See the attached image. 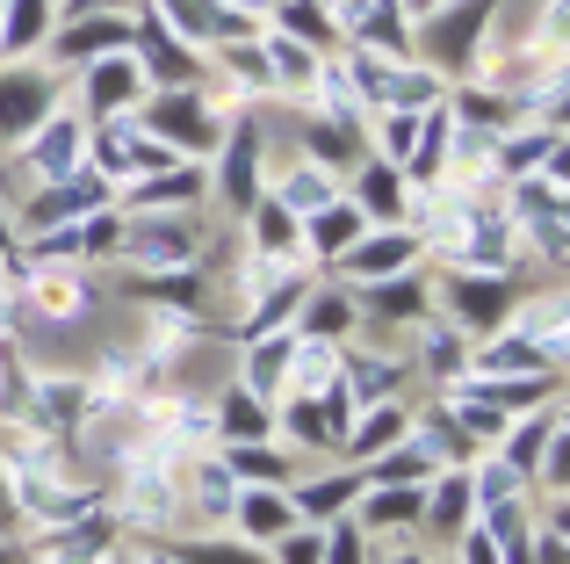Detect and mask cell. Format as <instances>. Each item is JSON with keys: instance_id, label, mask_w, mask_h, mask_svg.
Returning <instances> with one entry per match:
<instances>
[{"instance_id": "8d00e7d4", "label": "cell", "mask_w": 570, "mask_h": 564, "mask_svg": "<svg viewBox=\"0 0 570 564\" xmlns=\"http://www.w3.org/2000/svg\"><path fill=\"white\" fill-rule=\"evenodd\" d=\"M153 564H174V557H153Z\"/></svg>"}, {"instance_id": "d4e9b609", "label": "cell", "mask_w": 570, "mask_h": 564, "mask_svg": "<svg viewBox=\"0 0 570 564\" xmlns=\"http://www.w3.org/2000/svg\"><path fill=\"white\" fill-rule=\"evenodd\" d=\"M261 246H289V211H282V203L261 211Z\"/></svg>"}, {"instance_id": "e575fe53", "label": "cell", "mask_w": 570, "mask_h": 564, "mask_svg": "<svg viewBox=\"0 0 570 564\" xmlns=\"http://www.w3.org/2000/svg\"><path fill=\"white\" fill-rule=\"evenodd\" d=\"M426 8H433V0H412V14H426Z\"/></svg>"}, {"instance_id": "9c48e42d", "label": "cell", "mask_w": 570, "mask_h": 564, "mask_svg": "<svg viewBox=\"0 0 570 564\" xmlns=\"http://www.w3.org/2000/svg\"><path fill=\"white\" fill-rule=\"evenodd\" d=\"M224 427H232V435H267L275 412L261 406V391H232V398H224Z\"/></svg>"}, {"instance_id": "4316f807", "label": "cell", "mask_w": 570, "mask_h": 564, "mask_svg": "<svg viewBox=\"0 0 570 564\" xmlns=\"http://www.w3.org/2000/svg\"><path fill=\"white\" fill-rule=\"evenodd\" d=\"M181 564H261L253 551H224V543H209V551H188Z\"/></svg>"}, {"instance_id": "e0dca14e", "label": "cell", "mask_w": 570, "mask_h": 564, "mask_svg": "<svg viewBox=\"0 0 570 564\" xmlns=\"http://www.w3.org/2000/svg\"><path fill=\"white\" fill-rule=\"evenodd\" d=\"M476 362H484V377H491V369H534L542 348H534V340H499V348H484Z\"/></svg>"}, {"instance_id": "5bb4252c", "label": "cell", "mask_w": 570, "mask_h": 564, "mask_svg": "<svg viewBox=\"0 0 570 564\" xmlns=\"http://www.w3.org/2000/svg\"><path fill=\"white\" fill-rule=\"evenodd\" d=\"M362 211L397 217V167H368V174H362Z\"/></svg>"}, {"instance_id": "30bf717a", "label": "cell", "mask_w": 570, "mask_h": 564, "mask_svg": "<svg viewBox=\"0 0 570 564\" xmlns=\"http://www.w3.org/2000/svg\"><path fill=\"white\" fill-rule=\"evenodd\" d=\"M130 87H138V66H130V58H101L95 66V109H116Z\"/></svg>"}, {"instance_id": "277c9868", "label": "cell", "mask_w": 570, "mask_h": 564, "mask_svg": "<svg viewBox=\"0 0 570 564\" xmlns=\"http://www.w3.org/2000/svg\"><path fill=\"white\" fill-rule=\"evenodd\" d=\"M238 522H246V536H261V543H282L296 528V507L282 493H253L246 507H238Z\"/></svg>"}, {"instance_id": "4dcf8cb0", "label": "cell", "mask_w": 570, "mask_h": 564, "mask_svg": "<svg viewBox=\"0 0 570 564\" xmlns=\"http://www.w3.org/2000/svg\"><path fill=\"white\" fill-rule=\"evenodd\" d=\"M390 383H397V377H390V369H383V362H376V369H368V362H362V369H354V391H390Z\"/></svg>"}, {"instance_id": "9a60e30c", "label": "cell", "mask_w": 570, "mask_h": 564, "mask_svg": "<svg viewBox=\"0 0 570 564\" xmlns=\"http://www.w3.org/2000/svg\"><path fill=\"white\" fill-rule=\"evenodd\" d=\"M232 470H238L246 485H282V470H289V464H282L275 449H238V456H232Z\"/></svg>"}, {"instance_id": "7c38bea8", "label": "cell", "mask_w": 570, "mask_h": 564, "mask_svg": "<svg viewBox=\"0 0 570 564\" xmlns=\"http://www.w3.org/2000/svg\"><path fill=\"white\" fill-rule=\"evenodd\" d=\"M325 203H333V188H325V174L296 167V174H289V188H282V211H325Z\"/></svg>"}, {"instance_id": "ac0fdd59", "label": "cell", "mask_w": 570, "mask_h": 564, "mask_svg": "<svg viewBox=\"0 0 570 564\" xmlns=\"http://www.w3.org/2000/svg\"><path fill=\"white\" fill-rule=\"evenodd\" d=\"M116 43H124V22H95V29H72V37L58 43V51L80 58V51H116Z\"/></svg>"}, {"instance_id": "1f68e13d", "label": "cell", "mask_w": 570, "mask_h": 564, "mask_svg": "<svg viewBox=\"0 0 570 564\" xmlns=\"http://www.w3.org/2000/svg\"><path fill=\"white\" fill-rule=\"evenodd\" d=\"M412 138H419V116H390V153H404Z\"/></svg>"}, {"instance_id": "4fadbf2b", "label": "cell", "mask_w": 570, "mask_h": 564, "mask_svg": "<svg viewBox=\"0 0 570 564\" xmlns=\"http://www.w3.org/2000/svg\"><path fill=\"white\" fill-rule=\"evenodd\" d=\"M404 435V406H376L362 427H354V449H383V441Z\"/></svg>"}, {"instance_id": "836d02e7", "label": "cell", "mask_w": 570, "mask_h": 564, "mask_svg": "<svg viewBox=\"0 0 570 564\" xmlns=\"http://www.w3.org/2000/svg\"><path fill=\"white\" fill-rule=\"evenodd\" d=\"M470 564H499V543H491V536H470Z\"/></svg>"}, {"instance_id": "2e32d148", "label": "cell", "mask_w": 570, "mask_h": 564, "mask_svg": "<svg viewBox=\"0 0 570 564\" xmlns=\"http://www.w3.org/2000/svg\"><path fill=\"white\" fill-rule=\"evenodd\" d=\"M224 182H232V203H253V130L232 138V167H224Z\"/></svg>"}, {"instance_id": "f1b7e54d", "label": "cell", "mask_w": 570, "mask_h": 564, "mask_svg": "<svg viewBox=\"0 0 570 564\" xmlns=\"http://www.w3.org/2000/svg\"><path fill=\"white\" fill-rule=\"evenodd\" d=\"M333 564H362V536H354V522H340V536H333Z\"/></svg>"}, {"instance_id": "6da1fadb", "label": "cell", "mask_w": 570, "mask_h": 564, "mask_svg": "<svg viewBox=\"0 0 570 564\" xmlns=\"http://www.w3.org/2000/svg\"><path fill=\"white\" fill-rule=\"evenodd\" d=\"M43 109H51V87L43 80H22V72L0 80V138H29L43 124Z\"/></svg>"}, {"instance_id": "603a6c76", "label": "cell", "mask_w": 570, "mask_h": 564, "mask_svg": "<svg viewBox=\"0 0 570 564\" xmlns=\"http://www.w3.org/2000/svg\"><path fill=\"white\" fill-rule=\"evenodd\" d=\"M419 507H426L419 493H383V499H368V522H412Z\"/></svg>"}, {"instance_id": "ba28073f", "label": "cell", "mask_w": 570, "mask_h": 564, "mask_svg": "<svg viewBox=\"0 0 570 564\" xmlns=\"http://www.w3.org/2000/svg\"><path fill=\"white\" fill-rule=\"evenodd\" d=\"M37 130H43V138L29 145V167H66L72 130H80V124H72V116H51V124H37Z\"/></svg>"}, {"instance_id": "7402d4cb", "label": "cell", "mask_w": 570, "mask_h": 564, "mask_svg": "<svg viewBox=\"0 0 570 564\" xmlns=\"http://www.w3.org/2000/svg\"><path fill=\"white\" fill-rule=\"evenodd\" d=\"M368 296H376V311H390V319H404V311H419V282H383V290H368Z\"/></svg>"}, {"instance_id": "8fae6325", "label": "cell", "mask_w": 570, "mask_h": 564, "mask_svg": "<svg viewBox=\"0 0 570 564\" xmlns=\"http://www.w3.org/2000/svg\"><path fill=\"white\" fill-rule=\"evenodd\" d=\"M404 254H412V240H404V232H383L376 246H347V269H376L383 275V269H397Z\"/></svg>"}, {"instance_id": "f546056e", "label": "cell", "mask_w": 570, "mask_h": 564, "mask_svg": "<svg viewBox=\"0 0 570 564\" xmlns=\"http://www.w3.org/2000/svg\"><path fill=\"white\" fill-rule=\"evenodd\" d=\"M275 58H282V72H289V80H311V72H318L304 51H296V43H275Z\"/></svg>"}, {"instance_id": "7a4b0ae2", "label": "cell", "mask_w": 570, "mask_h": 564, "mask_svg": "<svg viewBox=\"0 0 570 564\" xmlns=\"http://www.w3.org/2000/svg\"><path fill=\"white\" fill-rule=\"evenodd\" d=\"M153 124L167 130V138H181V145H203V153L217 145V116H209L195 95H167V101L153 109Z\"/></svg>"}, {"instance_id": "cb8c5ba5", "label": "cell", "mask_w": 570, "mask_h": 564, "mask_svg": "<svg viewBox=\"0 0 570 564\" xmlns=\"http://www.w3.org/2000/svg\"><path fill=\"white\" fill-rule=\"evenodd\" d=\"M195 188H203L195 174H159V182H145V203H188Z\"/></svg>"}, {"instance_id": "44dd1931", "label": "cell", "mask_w": 570, "mask_h": 564, "mask_svg": "<svg viewBox=\"0 0 570 564\" xmlns=\"http://www.w3.org/2000/svg\"><path fill=\"white\" fill-rule=\"evenodd\" d=\"M145 43H153V58H159V66H153V72H159V80H174V87H181V80H188V58H181V51H174V43H167V37H159V29H153V22H145Z\"/></svg>"}, {"instance_id": "8992f818", "label": "cell", "mask_w": 570, "mask_h": 564, "mask_svg": "<svg viewBox=\"0 0 570 564\" xmlns=\"http://www.w3.org/2000/svg\"><path fill=\"white\" fill-rule=\"evenodd\" d=\"M354 232H362V211H333V203L311 211V246H318V254H347Z\"/></svg>"}, {"instance_id": "484cf974", "label": "cell", "mask_w": 570, "mask_h": 564, "mask_svg": "<svg viewBox=\"0 0 570 564\" xmlns=\"http://www.w3.org/2000/svg\"><path fill=\"white\" fill-rule=\"evenodd\" d=\"M462 507H470V485L455 478V485H448V493H441V507H433V514H441L448 528H462Z\"/></svg>"}, {"instance_id": "83f0119b", "label": "cell", "mask_w": 570, "mask_h": 564, "mask_svg": "<svg viewBox=\"0 0 570 564\" xmlns=\"http://www.w3.org/2000/svg\"><path fill=\"white\" fill-rule=\"evenodd\" d=\"M289 564H325V536H289Z\"/></svg>"}, {"instance_id": "d590c367", "label": "cell", "mask_w": 570, "mask_h": 564, "mask_svg": "<svg viewBox=\"0 0 570 564\" xmlns=\"http://www.w3.org/2000/svg\"><path fill=\"white\" fill-rule=\"evenodd\" d=\"M0 564H14V551H0Z\"/></svg>"}, {"instance_id": "ffe728a7", "label": "cell", "mask_w": 570, "mask_h": 564, "mask_svg": "<svg viewBox=\"0 0 570 564\" xmlns=\"http://www.w3.org/2000/svg\"><path fill=\"white\" fill-rule=\"evenodd\" d=\"M43 0H14V14H8V43H29V37H43Z\"/></svg>"}, {"instance_id": "74e56055", "label": "cell", "mask_w": 570, "mask_h": 564, "mask_svg": "<svg viewBox=\"0 0 570 564\" xmlns=\"http://www.w3.org/2000/svg\"><path fill=\"white\" fill-rule=\"evenodd\" d=\"M404 564H419V557H404Z\"/></svg>"}, {"instance_id": "5b68a950", "label": "cell", "mask_w": 570, "mask_h": 564, "mask_svg": "<svg viewBox=\"0 0 570 564\" xmlns=\"http://www.w3.org/2000/svg\"><path fill=\"white\" fill-rule=\"evenodd\" d=\"M130 254L159 269V261H188L195 246H188V232H181V225H138V232H130Z\"/></svg>"}, {"instance_id": "d6986e66", "label": "cell", "mask_w": 570, "mask_h": 564, "mask_svg": "<svg viewBox=\"0 0 570 564\" xmlns=\"http://www.w3.org/2000/svg\"><path fill=\"white\" fill-rule=\"evenodd\" d=\"M368 478H376V485H412V478H426V456H419V449H397V456H383Z\"/></svg>"}, {"instance_id": "3957f363", "label": "cell", "mask_w": 570, "mask_h": 564, "mask_svg": "<svg viewBox=\"0 0 570 564\" xmlns=\"http://www.w3.org/2000/svg\"><path fill=\"white\" fill-rule=\"evenodd\" d=\"M448 296H455V311H462L470 325L505 319V282H499V275H455V282H448Z\"/></svg>"}, {"instance_id": "d6a6232c", "label": "cell", "mask_w": 570, "mask_h": 564, "mask_svg": "<svg viewBox=\"0 0 570 564\" xmlns=\"http://www.w3.org/2000/svg\"><path fill=\"white\" fill-rule=\"evenodd\" d=\"M534 557H542V564H563V522H557V528L542 536V551H534Z\"/></svg>"}, {"instance_id": "52a82bcc", "label": "cell", "mask_w": 570, "mask_h": 564, "mask_svg": "<svg viewBox=\"0 0 570 564\" xmlns=\"http://www.w3.org/2000/svg\"><path fill=\"white\" fill-rule=\"evenodd\" d=\"M289 340H267V348H253L246 354V391H275V383H282V369H289Z\"/></svg>"}]
</instances>
